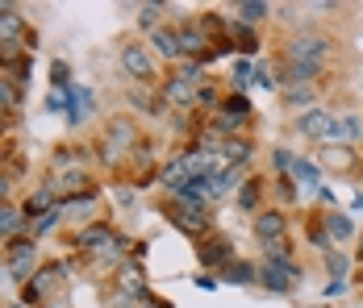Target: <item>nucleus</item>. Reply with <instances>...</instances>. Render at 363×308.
Returning a JSON list of instances; mask_svg holds the SVG:
<instances>
[{
	"instance_id": "423d86ee",
	"label": "nucleus",
	"mask_w": 363,
	"mask_h": 308,
	"mask_svg": "<svg viewBox=\"0 0 363 308\" xmlns=\"http://www.w3.org/2000/svg\"><path fill=\"white\" fill-rule=\"evenodd\" d=\"M159 101L176 104V108H192V104H196V88H192L188 79H180V75H172V79L159 84Z\"/></svg>"
},
{
	"instance_id": "2eb2a0df",
	"label": "nucleus",
	"mask_w": 363,
	"mask_h": 308,
	"mask_svg": "<svg viewBox=\"0 0 363 308\" xmlns=\"http://www.w3.org/2000/svg\"><path fill=\"white\" fill-rule=\"evenodd\" d=\"M188 179H192V175H188V167H184V159H176V163H167V167L159 171V183H163V188H167L172 196L180 192V188L188 183Z\"/></svg>"
},
{
	"instance_id": "5701e85b",
	"label": "nucleus",
	"mask_w": 363,
	"mask_h": 308,
	"mask_svg": "<svg viewBox=\"0 0 363 308\" xmlns=\"http://www.w3.org/2000/svg\"><path fill=\"white\" fill-rule=\"evenodd\" d=\"M259 192H263V179H247V188L238 192V205H242L247 212H251V208L259 205Z\"/></svg>"
},
{
	"instance_id": "4be33fe9",
	"label": "nucleus",
	"mask_w": 363,
	"mask_h": 308,
	"mask_svg": "<svg viewBox=\"0 0 363 308\" xmlns=\"http://www.w3.org/2000/svg\"><path fill=\"white\" fill-rule=\"evenodd\" d=\"M225 279H230V283H255L259 271H255L251 263H230V267H225Z\"/></svg>"
},
{
	"instance_id": "f8f14e48",
	"label": "nucleus",
	"mask_w": 363,
	"mask_h": 308,
	"mask_svg": "<svg viewBox=\"0 0 363 308\" xmlns=\"http://www.w3.org/2000/svg\"><path fill=\"white\" fill-rule=\"evenodd\" d=\"M150 46H155L163 59H172V63H176V59H184V50H180V30H167V25H159V30L150 34Z\"/></svg>"
},
{
	"instance_id": "20e7f679",
	"label": "nucleus",
	"mask_w": 363,
	"mask_h": 308,
	"mask_svg": "<svg viewBox=\"0 0 363 308\" xmlns=\"http://www.w3.org/2000/svg\"><path fill=\"white\" fill-rule=\"evenodd\" d=\"M4 263H9L13 279H30V271L38 267V246L34 241H13V246L4 250Z\"/></svg>"
},
{
	"instance_id": "f03ea898",
	"label": "nucleus",
	"mask_w": 363,
	"mask_h": 308,
	"mask_svg": "<svg viewBox=\"0 0 363 308\" xmlns=\"http://www.w3.org/2000/svg\"><path fill=\"white\" fill-rule=\"evenodd\" d=\"M326 50L330 42L318 34H301L289 46V63H313V67H326Z\"/></svg>"
},
{
	"instance_id": "a211bd4d",
	"label": "nucleus",
	"mask_w": 363,
	"mask_h": 308,
	"mask_svg": "<svg viewBox=\"0 0 363 308\" xmlns=\"http://www.w3.org/2000/svg\"><path fill=\"white\" fill-rule=\"evenodd\" d=\"M326 234L334 241H347L351 234H355V225H351V217H347V212H330V217H326Z\"/></svg>"
},
{
	"instance_id": "9b49d317",
	"label": "nucleus",
	"mask_w": 363,
	"mask_h": 308,
	"mask_svg": "<svg viewBox=\"0 0 363 308\" xmlns=\"http://www.w3.org/2000/svg\"><path fill=\"white\" fill-rule=\"evenodd\" d=\"M330 117H334V113H326V108H309V113H301V117H296V134H305V137H313V142H322V134H326V125H330Z\"/></svg>"
},
{
	"instance_id": "c756f323",
	"label": "nucleus",
	"mask_w": 363,
	"mask_h": 308,
	"mask_svg": "<svg viewBox=\"0 0 363 308\" xmlns=\"http://www.w3.org/2000/svg\"><path fill=\"white\" fill-rule=\"evenodd\" d=\"M251 84H255V88H263V92H267V88H276V84H272V67H267V63H259L255 75H251Z\"/></svg>"
},
{
	"instance_id": "7c9ffc66",
	"label": "nucleus",
	"mask_w": 363,
	"mask_h": 308,
	"mask_svg": "<svg viewBox=\"0 0 363 308\" xmlns=\"http://www.w3.org/2000/svg\"><path fill=\"white\" fill-rule=\"evenodd\" d=\"M251 75H255L251 63H234V88H251Z\"/></svg>"
},
{
	"instance_id": "e433bc0d",
	"label": "nucleus",
	"mask_w": 363,
	"mask_h": 308,
	"mask_svg": "<svg viewBox=\"0 0 363 308\" xmlns=\"http://www.w3.org/2000/svg\"><path fill=\"white\" fill-rule=\"evenodd\" d=\"M0 117H4V108H0Z\"/></svg>"
},
{
	"instance_id": "9d476101",
	"label": "nucleus",
	"mask_w": 363,
	"mask_h": 308,
	"mask_svg": "<svg viewBox=\"0 0 363 308\" xmlns=\"http://www.w3.org/2000/svg\"><path fill=\"white\" fill-rule=\"evenodd\" d=\"M172 221L180 225L184 234H205V208H192V205L172 200Z\"/></svg>"
},
{
	"instance_id": "1a4fd4ad",
	"label": "nucleus",
	"mask_w": 363,
	"mask_h": 308,
	"mask_svg": "<svg viewBox=\"0 0 363 308\" xmlns=\"http://www.w3.org/2000/svg\"><path fill=\"white\" fill-rule=\"evenodd\" d=\"M218 159H221V167H230V171L242 167V163L251 159V142H247V137H225L218 146Z\"/></svg>"
},
{
	"instance_id": "6ab92c4d",
	"label": "nucleus",
	"mask_w": 363,
	"mask_h": 308,
	"mask_svg": "<svg viewBox=\"0 0 363 308\" xmlns=\"http://www.w3.org/2000/svg\"><path fill=\"white\" fill-rule=\"evenodd\" d=\"M263 250H267V263H276V267H292V241H289V238L267 241Z\"/></svg>"
},
{
	"instance_id": "cd10ccee",
	"label": "nucleus",
	"mask_w": 363,
	"mask_h": 308,
	"mask_svg": "<svg viewBox=\"0 0 363 308\" xmlns=\"http://www.w3.org/2000/svg\"><path fill=\"white\" fill-rule=\"evenodd\" d=\"M121 292H130V296H143V275L130 271V267H121Z\"/></svg>"
},
{
	"instance_id": "7ed1b4c3",
	"label": "nucleus",
	"mask_w": 363,
	"mask_h": 308,
	"mask_svg": "<svg viewBox=\"0 0 363 308\" xmlns=\"http://www.w3.org/2000/svg\"><path fill=\"white\" fill-rule=\"evenodd\" d=\"M259 283H263L267 292L284 296V292H292V287L301 283V267H296V263H292V267H276V263H263V271H259Z\"/></svg>"
},
{
	"instance_id": "412c9836",
	"label": "nucleus",
	"mask_w": 363,
	"mask_h": 308,
	"mask_svg": "<svg viewBox=\"0 0 363 308\" xmlns=\"http://www.w3.org/2000/svg\"><path fill=\"white\" fill-rule=\"evenodd\" d=\"M159 21H163V4H143V8H138V25H143L146 34H155Z\"/></svg>"
},
{
	"instance_id": "6e6552de",
	"label": "nucleus",
	"mask_w": 363,
	"mask_h": 308,
	"mask_svg": "<svg viewBox=\"0 0 363 308\" xmlns=\"http://www.w3.org/2000/svg\"><path fill=\"white\" fill-rule=\"evenodd\" d=\"M196 258H201V267H230L234 263V246H230V238H209L201 250H196Z\"/></svg>"
},
{
	"instance_id": "bb28decb",
	"label": "nucleus",
	"mask_w": 363,
	"mask_h": 308,
	"mask_svg": "<svg viewBox=\"0 0 363 308\" xmlns=\"http://www.w3.org/2000/svg\"><path fill=\"white\" fill-rule=\"evenodd\" d=\"M59 217H63V208H59V205L50 208V212H42V217L34 221V234H50V229L59 225Z\"/></svg>"
},
{
	"instance_id": "dca6fc26",
	"label": "nucleus",
	"mask_w": 363,
	"mask_h": 308,
	"mask_svg": "<svg viewBox=\"0 0 363 308\" xmlns=\"http://www.w3.org/2000/svg\"><path fill=\"white\" fill-rule=\"evenodd\" d=\"M234 13H238L242 25H259V21L272 13V4H263V0H242V4H234Z\"/></svg>"
},
{
	"instance_id": "72a5a7b5",
	"label": "nucleus",
	"mask_w": 363,
	"mask_h": 308,
	"mask_svg": "<svg viewBox=\"0 0 363 308\" xmlns=\"http://www.w3.org/2000/svg\"><path fill=\"white\" fill-rule=\"evenodd\" d=\"M326 267H330V275H334V279H342V271H347V258H342V254H326Z\"/></svg>"
},
{
	"instance_id": "473e14b6",
	"label": "nucleus",
	"mask_w": 363,
	"mask_h": 308,
	"mask_svg": "<svg viewBox=\"0 0 363 308\" xmlns=\"http://www.w3.org/2000/svg\"><path fill=\"white\" fill-rule=\"evenodd\" d=\"M276 192H280V200H296V188H292V175H280V179H276Z\"/></svg>"
},
{
	"instance_id": "ddd939ff",
	"label": "nucleus",
	"mask_w": 363,
	"mask_h": 308,
	"mask_svg": "<svg viewBox=\"0 0 363 308\" xmlns=\"http://www.w3.org/2000/svg\"><path fill=\"white\" fill-rule=\"evenodd\" d=\"M88 117H96V104H92V92L88 88H72V104H67V121L79 125V121H88Z\"/></svg>"
},
{
	"instance_id": "c9c22d12",
	"label": "nucleus",
	"mask_w": 363,
	"mask_h": 308,
	"mask_svg": "<svg viewBox=\"0 0 363 308\" xmlns=\"http://www.w3.org/2000/svg\"><path fill=\"white\" fill-rule=\"evenodd\" d=\"M38 308H63V304H38Z\"/></svg>"
},
{
	"instance_id": "b1692460",
	"label": "nucleus",
	"mask_w": 363,
	"mask_h": 308,
	"mask_svg": "<svg viewBox=\"0 0 363 308\" xmlns=\"http://www.w3.org/2000/svg\"><path fill=\"white\" fill-rule=\"evenodd\" d=\"M17 104H21V92L13 88V79L0 75V108H17Z\"/></svg>"
},
{
	"instance_id": "0eeeda50",
	"label": "nucleus",
	"mask_w": 363,
	"mask_h": 308,
	"mask_svg": "<svg viewBox=\"0 0 363 308\" xmlns=\"http://www.w3.org/2000/svg\"><path fill=\"white\" fill-rule=\"evenodd\" d=\"M255 238L263 241H280V238H289V221H284V212H276V208H267V212H259L255 217Z\"/></svg>"
},
{
	"instance_id": "4468645a",
	"label": "nucleus",
	"mask_w": 363,
	"mask_h": 308,
	"mask_svg": "<svg viewBox=\"0 0 363 308\" xmlns=\"http://www.w3.org/2000/svg\"><path fill=\"white\" fill-rule=\"evenodd\" d=\"M26 38V21L13 8H0V46H17Z\"/></svg>"
},
{
	"instance_id": "c85d7f7f",
	"label": "nucleus",
	"mask_w": 363,
	"mask_h": 308,
	"mask_svg": "<svg viewBox=\"0 0 363 308\" xmlns=\"http://www.w3.org/2000/svg\"><path fill=\"white\" fill-rule=\"evenodd\" d=\"M221 113H234V117H251V104L242 101V96H225V101H221Z\"/></svg>"
},
{
	"instance_id": "a878e982",
	"label": "nucleus",
	"mask_w": 363,
	"mask_h": 308,
	"mask_svg": "<svg viewBox=\"0 0 363 308\" xmlns=\"http://www.w3.org/2000/svg\"><path fill=\"white\" fill-rule=\"evenodd\" d=\"M230 38H238V46L251 55V50H259V42H255V34H251V25H230Z\"/></svg>"
},
{
	"instance_id": "2f4dec72",
	"label": "nucleus",
	"mask_w": 363,
	"mask_h": 308,
	"mask_svg": "<svg viewBox=\"0 0 363 308\" xmlns=\"http://www.w3.org/2000/svg\"><path fill=\"white\" fill-rule=\"evenodd\" d=\"M284 96H289V104H309V88L305 84H289Z\"/></svg>"
},
{
	"instance_id": "393cba45",
	"label": "nucleus",
	"mask_w": 363,
	"mask_h": 308,
	"mask_svg": "<svg viewBox=\"0 0 363 308\" xmlns=\"http://www.w3.org/2000/svg\"><path fill=\"white\" fill-rule=\"evenodd\" d=\"M296 179H301V183H318V167L305 163V159H296V163H292V183H296Z\"/></svg>"
},
{
	"instance_id": "39448f33",
	"label": "nucleus",
	"mask_w": 363,
	"mask_h": 308,
	"mask_svg": "<svg viewBox=\"0 0 363 308\" xmlns=\"http://www.w3.org/2000/svg\"><path fill=\"white\" fill-rule=\"evenodd\" d=\"M121 67L130 71L138 84H150L155 79V63H150V55H146L138 42H130V46H121Z\"/></svg>"
},
{
	"instance_id": "f3484780",
	"label": "nucleus",
	"mask_w": 363,
	"mask_h": 308,
	"mask_svg": "<svg viewBox=\"0 0 363 308\" xmlns=\"http://www.w3.org/2000/svg\"><path fill=\"white\" fill-rule=\"evenodd\" d=\"M59 275H63V267H46V271H38L34 283H26V300H30V304H38V300H42V292H46Z\"/></svg>"
},
{
	"instance_id": "f704fd0d",
	"label": "nucleus",
	"mask_w": 363,
	"mask_h": 308,
	"mask_svg": "<svg viewBox=\"0 0 363 308\" xmlns=\"http://www.w3.org/2000/svg\"><path fill=\"white\" fill-rule=\"evenodd\" d=\"M276 167H280V171H292V159L284 154V150H276Z\"/></svg>"
},
{
	"instance_id": "f257e3e1",
	"label": "nucleus",
	"mask_w": 363,
	"mask_h": 308,
	"mask_svg": "<svg viewBox=\"0 0 363 308\" xmlns=\"http://www.w3.org/2000/svg\"><path fill=\"white\" fill-rule=\"evenodd\" d=\"M130 146H134V121L130 117H113L109 130H105V142H101V159L105 163H117Z\"/></svg>"
},
{
	"instance_id": "aec40b11",
	"label": "nucleus",
	"mask_w": 363,
	"mask_h": 308,
	"mask_svg": "<svg viewBox=\"0 0 363 308\" xmlns=\"http://www.w3.org/2000/svg\"><path fill=\"white\" fill-rule=\"evenodd\" d=\"M26 225V217L17 212V208H9V205H0V238H9V234H17Z\"/></svg>"
}]
</instances>
